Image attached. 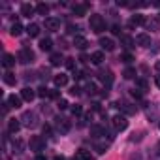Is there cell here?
<instances>
[{"label": "cell", "mask_w": 160, "mask_h": 160, "mask_svg": "<svg viewBox=\"0 0 160 160\" xmlns=\"http://www.w3.org/2000/svg\"><path fill=\"white\" fill-rule=\"evenodd\" d=\"M89 25H91V30H92V32H96V34H102V32L106 30V21H104V17H102V15H98V13L91 15Z\"/></svg>", "instance_id": "1"}, {"label": "cell", "mask_w": 160, "mask_h": 160, "mask_svg": "<svg viewBox=\"0 0 160 160\" xmlns=\"http://www.w3.org/2000/svg\"><path fill=\"white\" fill-rule=\"evenodd\" d=\"M17 58H19V62L28 64V62H32V60H34V53H32V49H30V47H23V49L19 51Z\"/></svg>", "instance_id": "2"}, {"label": "cell", "mask_w": 160, "mask_h": 160, "mask_svg": "<svg viewBox=\"0 0 160 160\" xmlns=\"http://www.w3.org/2000/svg\"><path fill=\"white\" fill-rule=\"evenodd\" d=\"M43 149H45V139H43L42 136H32V138H30V151L40 152V151H43Z\"/></svg>", "instance_id": "3"}, {"label": "cell", "mask_w": 160, "mask_h": 160, "mask_svg": "<svg viewBox=\"0 0 160 160\" xmlns=\"http://www.w3.org/2000/svg\"><path fill=\"white\" fill-rule=\"evenodd\" d=\"M111 122H113L115 130H126V126H128V121H126L124 115H115V117L111 119Z\"/></svg>", "instance_id": "4"}, {"label": "cell", "mask_w": 160, "mask_h": 160, "mask_svg": "<svg viewBox=\"0 0 160 160\" xmlns=\"http://www.w3.org/2000/svg\"><path fill=\"white\" fill-rule=\"evenodd\" d=\"M98 79H100L106 87H109V85L113 83V72H111V70H102V72L98 73Z\"/></svg>", "instance_id": "5"}, {"label": "cell", "mask_w": 160, "mask_h": 160, "mask_svg": "<svg viewBox=\"0 0 160 160\" xmlns=\"http://www.w3.org/2000/svg\"><path fill=\"white\" fill-rule=\"evenodd\" d=\"M45 28L51 30V32H55V30L60 28V21L55 19V17H47V19H45Z\"/></svg>", "instance_id": "6"}, {"label": "cell", "mask_w": 160, "mask_h": 160, "mask_svg": "<svg viewBox=\"0 0 160 160\" xmlns=\"http://www.w3.org/2000/svg\"><path fill=\"white\" fill-rule=\"evenodd\" d=\"M21 121H23V124L28 126V128H30V126H36V115L30 113V111H27V113L21 117Z\"/></svg>", "instance_id": "7"}, {"label": "cell", "mask_w": 160, "mask_h": 160, "mask_svg": "<svg viewBox=\"0 0 160 160\" xmlns=\"http://www.w3.org/2000/svg\"><path fill=\"white\" fill-rule=\"evenodd\" d=\"M136 43L141 45V47H149L151 45V36L149 34H138L136 36Z\"/></svg>", "instance_id": "8"}, {"label": "cell", "mask_w": 160, "mask_h": 160, "mask_svg": "<svg viewBox=\"0 0 160 160\" xmlns=\"http://www.w3.org/2000/svg\"><path fill=\"white\" fill-rule=\"evenodd\" d=\"M36 94H38V92H34V91H32L30 87H25V89L21 91V98H23L25 102H32Z\"/></svg>", "instance_id": "9"}, {"label": "cell", "mask_w": 160, "mask_h": 160, "mask_svg": "<svg viewBox=\"0 0 160 160\" xmlns=\"http://www.w3.org/2000/svg\"><path fill=\"white\" fill-rule=\"evenodd\" d=\"M100 45H102V49H106V51H113V49H115V42H113L111 38H100Z\"/></svg>", "instance_id": "10"}, {"label": "cell", "mask_w": 160, "mask_h": 160, "mask_svg": "<svg viewBox=\"0 0 160 160\" xmlns=\"http://www.w3.org/2000/svg\"><path fill=\"white\" fill-rule=\"evenodd\" d=\"M73 45H75L77 49H87L89 42H87V38H83V36H75V38H73Z\"/></svg>", "instance_id": "11"}, {"label": "cell", "mask_w": 160, "mask_h": 160, "mask_svg": "<svg viewBox=\"0 0 160 160\" xmlns=\"http://www.w3.org/2000/svg\"><path fill=\"white\" fill-rule=\"evenodd\" d=\"M34 12H36V8H34L32 4H23V6H21V15H23V17H32Z\"/></svg>", "instance_id": "12"}, {"label": "cell", "mask_w": 160, "mask_h": 160, "mask_svg": "<svg viewBox=\"0 0 160 160\" xmlns=\"http://www.w3.org/2000/svg\"><path fill=\"white\" fill-rule=\"evenodd\" d=\"M27 32H28V36H30V38H38V36H40V25L30 23V25L27 27Z\"/></svg>", "instance_id": "13"}, {"label": "cell", "mask_w": 160, "mask_h": 160, "mask_svg": "<svg viewBox=\"0 0 160 160\" xmlns=\"http://www.w3.org/2000/svg\"><path fill=\"white\" fill-rule=\"evenodd\" d=\"M57 128H58L62 134H66V132L70 130V121H68V119H57Z\"/></svg>", "instance_id": "14"}, {"label": "cell", "mask_w": 160, "mask_h": 160, "mask_svg": "<svg viewBox=\"0 0 160 160\" xmlns=\"http://www.w3.org/2000/svg\"><path fill=\"white\" fill-rule=\"evenodd\" d=\"M13 64H15V57L10 55V53H6V55L2 57V66H4V68H12Z\"/></svg>", "instance_id": "15"}, {"label": "cell", "mask_w": 160, "mask_h": 160, "mask_svg": "<svg viewBox=\"0 0 160 160\" xmlns=\"http://www.w3.org/2000/svg\"><path fill=\"white\" fill-rule=\"evenodd\" d=\"M75 160H92V156H91V152L87 149H79L75 152Z\"/></svg>", "instance_id": "16"}, {"label": "cell", "mask_w": 160, "mask_h": 160, "mask_svg": "<svg viewBox=\"0 0 160 160\" xmlns=\"http://www.w3.org/2000/svg\"><path fill=\"white\" fill-rule=\"evenodd\" d=\"M87 8H89V4H77V6H73V13L77 17H83L87 13Z\"/></svg>", "instance_id": "17"}, {"label": "cell", "mask_w": 160, "mask_h": 160, "mask_svg": "<svg viewBox=\"0 0 160 160\" xmlns=\"http://www.w3.org/2000/svg\"><path fill=\"white\" fill-rule=\"evenodd\" d=\"M21 102H23V98L21 96H15V94H12L10 98H8V104H10V108H21Z\"/></svg>", "instance_id": "18"}, {"label": "cell", "mask_w": 160, "mask_h": 160, "mask_svg": "<svg viewBox=\"0 0 160 160\" xmlns=\"http://www.w3.org/2000/svg\"><path fill=\"white\" fill-rule=\"evenodd\" d=\"M19 128H21V122H19L17 119H12V121L8 122V130H10V134H17Z\"/></svg>", "instance_id": "19"}, {"label": "cell", "mask_w": 160, "mask_h": 160, "mask_svg": "<svg viewBox=\"0 0 160 160\" xmlns=\"http://www.w3.org/2000/svg\"><path fill=\"white\" fill-rule=\"evenodd\" d=\"M91 62H92V64H102V62H104V53H102V51L92 53V55H91Z\"/></svg>", "instance_id": "20"}, {"label": "cell", "mask_w": 160, "mask_h": 160, "mask_svg": "<svg viewBox=\"0 0 160 160\" xmlns=\"http://www.w3.org/2000/svg\"><path fill=\"white\" fill-rule=\"evenodd\" d=\"M66 83H68V75H64V73L55 75V85H57V87H64Z\"/></svg>", "instance_id": "21"}, {"label": "cell", "mask_w": 160, "mask_h": 160, "mask_svg": "<svg viewBox=\"0 0 160 160\" xmlns=\"http://www.w3.org/2000/svg\"><path fill=\"white\" fill-rule=\"evenodd\" d=\"M10 34H12V36H21V34H23V25H21V23H13Z\"/></svg>", "instance_id": "22"}, {"label": "cell", "mask_w": 160, "mask_h": 160, "mask_svg": "<svg viewBox=\"0 0 160 160\" xmlns=\"http://www.w3.org/2000/svg\"><path fill=\"white\" fill-rule=\"evenodd\" d=\"M51 47H53V42H51L49 38L40 40V49H42V51H51Z\"/></svg>", "instance_id": "23"}, {"label": "cell", "mask_w": 160, "mask_h": 160, "mask_svg": "<svg viewBox=\"0 0 160 160\" xmlns=\"http://www.w3.org/2000/svg\"><path fill=\"white\" fill-rule=\"evenodd\" d=\"M49 60H51V66H58V64H60L64 58H62V55H60V53H51Z\"/></svg>", "instance_id": "24"}, {"label": "cell", "mask_w": 160, "mask_h": 160, "mask_svg": "<svg viewBox=\"0 0 160 160\" xmlns=\"http://www.w3.org/2000/svg\"><path fill=\"white\" fill-rule=\"evenodd\" d=\"M4 83H6V85H10V87H13V85H15V75H13L12 72H6V73H4Z\"/></svg>", "instance_id": "25"}, {"label": "cell", "mask_w": 160, "mask_h": 160, "mask_svg": "<svg viewBox=\"0 0 160 160\" xmlns=\"http://www.w3.org/2000/svg\"><path fill=\"white\" fill-rule=\"evenodd\" d=\"M145 23V19H143V15H132V19H130V27H138V25H143Z\"/></svg>", "instance_id": "26"}, {"label": "cell", "mask_w": 160, "mask_h": 160, "mask_svg": "<svg viewBox=\"0 0 160 160\" xmlns=\"http://www.w3.org/2000/svg\"><path fill=\"white\" fill-rule=\"evenodd\" d=\"M36 12H38L40 15H47V13H49V6L43 4V2H40V4L36 6Z\"/></svg>", "instance_id": "27"}, {"label": "cell", "mask_w": 160, "mask_h": 160, "mask_svg": "<svg viewBox=\"0 0 160 160\" xmlns=\"http://www.w3.org/2000/svg\"><path fill=\"white\" fill-rule=\"evenodd\" d=\"M121 43H122L126 49H130V47L134 45V40H132L130 36H121Z\"/></svg>", "instance_id": "28"}, {"label": "cell", "mask_w": 160, "mask_h": 160, "mask_svg": "<svg viewBox=\"0 0 160 160\" xmlns=\"http://www.w3.org/2000/svg\"><path fill=\"white\" fill-rule=\"evenodd\" d=\"M91 132H92V136H96V138H98V136H106V130H104L102 126H92Z\"/></svg>", "instance_id": "29"}, {"label": "cell", "mask_w": 160, "mask_h": 160, "mask_svg": "<svg viewBox=\"0 0 160 160\" xmlns=\"http://www.w3.org/2000/svg\"><path fill=\"white\" fill-rule=\"evenodd\" d=\"M49 92H51V91H49L47 87H40V89H38V96H40V98H49Z\"/></svg>", "instance_id": "30"}, {"label": "cell", "mask_w": 160, "mask_h": 160, "mask_svg": "<svg viewBox=\"0 0 160 160\" xmlns=\"http://www.w3.org/2000/svg\"><path fill=\"white\" fill-rule=\"evenodd\" d=\"M122 75H124L126 79H132V77H136V70H134V68H126Z\"/></svg>", "instance_id": "31"}, {"label": "cell", "mask_w": 160, "mask_h": 160, "mask_svg": "<svg viewBox=\"0 0 160 160\" xmlns=\"http://www.w3.org/2000/svg\"><path fill=\"white\" fill-rule=\"evenodd\" d=\"M121 60H122V62H126V64H130V62L134 60V57H132L130 53H122V55H121Z\"/></svg>", "instance_id": "32"}, {"label": "cell", "mask_w": 160, "mask_h": 160, "mask_svg": "<svg viewBox=\"0 0 160 160\" xmlns=\"http://www.w3.org/2000/svg\"><path fill=\"white\" fill-rule=\"evenodd\" d=\"M81 113H83L81 106H72V115H81Z\"/></svg>", "instance_id": "33"}, {"label": "cell", "mask_w": 160, "mask_h": 160, "mask_svg": "<svg viewBox=\"0 0 160 160\" xmlns=\"http://www.w3.org/2000/svg\"><path fill=\"white\" fill-rule=\"evenodd\" d=\"M66 68H68V70H75V62H73V58H66Z\"/></svg>", "instance_id": "34"}, {"label": "cell", "mask_w": 160, "mask_h": 160, "mask_svg": "<svg viewBox=\"0 0 160 160\" xmlns=\"http://www.w3.org/2000/svg\"><path fill=\"white\" fill-rule=\"evenodd\" d=\"M85 89H87V92H89V94H94V92H96V85H94V83H89Z\"/></svg>", "instance_id": "35"}, {"label": "cell", "mask_w": 160, "mask_h": 160, "mask_svg": "<svg viewBox=\"0 0 160 160\" xmlns=\"http://www.w3.org/2000/svg\"><path fill=\"white\" fill-rule=\"evenodd\" d=\"M122 109H124V113H136V108H132L128 104H122Z\"/></svg>", "instance_id": "36"}, {"label": "cell", "mask_w": 160, "mask_h": 160, "mask_svg": "<svg viewBox=\"0 0 160 160\" xmlns=\"http://www.w3.org/2000/svg\"><path fill=\"white\" fill-rule=\"evenodd\" d=\"M106 149H108V145L106 143H96V151L102 154V152H106Z\"/></svg>", "instance_id": "37"}, {"label": "cell", "mask_w": 160, "mask_h": 160, "mask_svg": "<svg viewBox=\"0 0 160 160\" xmlns=\"http://www.w3.org/2000/svg\"><path fill=\"white\" fill-rule=\"evenodd\" d=\"M43 136L45 138H51V126L49 124H43Z\"/></svg>", "instance_id": "38"}, {"label": "cell", "mask_w": 160, "mask_h": 160, "mask_svg": "<svg viewBox=\"0 0 160 160\" xmlns=\"http://www.w3.org/2000/svg\"><path fill=\"white\" fill-rule=\"evenodd\" d=\"M111 32H113L115 36H121V27H119V25H113V27H111Z\"/></svg>", "instance_id": "39"}, {"label": "cell", "mask_w": 160, "mask_h": 160, "mask_svg": "<svg viewBox=\"0 0 160 160\" xmlns=\"http://www.w3.org/2000/svg\"><path fill=\"white\" fill-rule=\"evenodd\" d=\"M77 30H79V27H73V25H68V32H70V34H75Z\"/></svg>", "instance_id": "40"}, {"label": "cell", "mask_w": 160, "mask_h": 160, "mask_svg": "<svg viewBox=\"0 0 160 160\" xmlns=\"http://www.w3.org/2000/svg\"><path fill=\"white\" fill-rule=\"evenodd\" d=\"M49 98H60V91H51L49 92Z\"/></svg>", "instance_id": "41"}, {"label": "cell", "mask_w": 160, "mask_h": 160, "mask_svg": "<svg viewBox=\"0 0 160 160\" xmlns=\"http://www.w3.org/2000/svg\"><path fill=\"white\" fill-rule=\"evenodd\" d=\"M68 106H70V104H68L66 100H58V108H60V109H66Z\"/></svg>", "instance_id": "42"}, {"label": "cell", "mask_w": 160, "mask_h": 160, "mask_svg": "<svg viewBox=\"0 0 160 160\" xmlns=\"http://www.w3.org/2000/svg\"><path fill=\"white\" fill-rule=\"evenodd\" d=\"M141 89H147V81H145V79H138V81H136Z\"/></svg>", "instance_id": "43"}, {"label": "cell", "mask_w": 160, "mask_h": 160, "mask_svg": "<svg viewBox=\"0 0 160 160\" xmlns=\"http://www.w3.org/2000/svg\"><path fill=\"white\" fill-rule=\"evenodd\" d=\"M132 96H134V98H141V91L134 89V91H132Z\"/></svg>", "instance_id": "44"}, {"label": "cell", "mask_w": 160, "mask_h": 160, "mask_svg": "<svg viewBox=\"0 0 160 160\" xmlns=\"http://www.w3.org/2000/svg\"><path fill=\"white\" fill-rule=\"evenodd\" d=\"M79 91H81V89H79V87H72V91H70V92H72L73 96H77V94H79Z\"/></svg>", "instance_id": "45"}, {"label": "cell", "mask_w": 160, "mask_h": 160, "mask_svg": "<svg viewBox=\"0 0 160 160\" xmlns=\"http://www.w3.org/2000/svg\"><path fill=\"white\" fill-rule=\"evenodd\" d=\"M156 87L160 89V75H156Z\"/></svg>", "instance_id": "46"}, {"label": "cell", "mask_w": 160, "mask_h": 160, "mask_svg": "<svg viewBox=\"0 0 160 160\" xmlns=\"http://www.w3.org/2000/svg\"><path fill=\"white\" fill-rule=\"evenodd\" d=\"M34 160H45V156H42V154H38V156H36Z\"/></svg>", "instance_id": "47"}, {"label": "cell", "mask_w": 160, "mask_h": 160, "mask_svg": "<svg viewBox=\"0 0 160 160\" xmlns=\"http://www.w3.org/2000/svg\"><path fill=\"white\" fill-rule=\"evenodd\" d=\"M156 70H160V62H156Z\"/></svg>", "instance_id": "48"}, {"label": "cell", "mask_w": 160, "mask_h": 160, "mask_svg": "<svg viewBox=\"0 0 160 160\" xmlns=\"http://www.w3.org/2000/svg\"><path fill=\"white\" fill-rule=\"evenodd\" d=\"M55 160H64V158H58V156H57V158H55Z\"/></svg>", "instance_id": "49"}]
</instances>
